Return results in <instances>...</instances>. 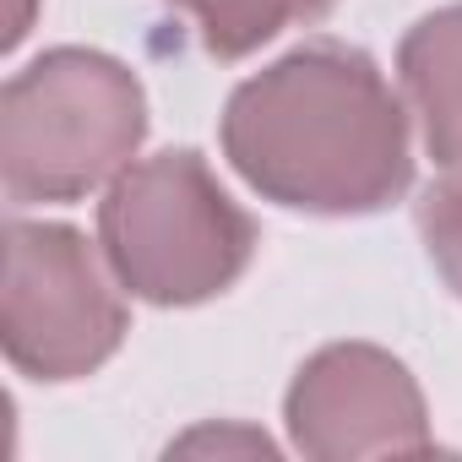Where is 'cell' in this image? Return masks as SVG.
Segmentation results:
<instances>
[{
	"instance_id": "obj_4",
	"label": "cell",
	"mask_w": 462,
	"mask_h": 462,
	"mask_svg": "<svg viewBox=\"0 0 462 462\" xmlns=\"http://www.w3.org/2000/svg\"><path fill=\"white\" fill-rule=\"evenodd\" d=\"M131 316L120 278L71 223H6V289L0 343L17 375L60 386L93 375L125 343Z\"/></svg>"
},
{
	"instance_id": "obj_9",
	"label": "cell",
	"mask_w": 462,
	"mask_h": 462,
	"mask_svg": "<svg viewBox=\"0 0 462 462\" xmlns=\"http://www.w3.org/2000/svg\"><path fill=\"white\" fill-rule=\"evenodd\" d=\"M262 451V457H273V440L267 435H256V430H196V435H185V440H174V451Z\"/></svg>"
},
{
	"instance_id": "obj_1",
	"label": "cell",
	"mask_w": 462,
	"mask_h": 462,
	"mask_svg": "<svg viewBox=\"0 0 462 462\" xmlns=\"http://www.w3.org/2000/svg\"><path fill=\"white\" fill-rule=\"evenodd\" d=\"M217 136L235 174L289 212L365 217L413 185L408 109L381 66L343 39H310L245 77Z\"/></svg>"
},
{
	"instance_id": "obj_5",
	"label": "cell",
	"mask_w": 462,
	"mask_h": 462,
	"mask_svg": "<svg viewBox=\"0 0 462 462\" xmlns=\"http://www.w3.org/2000/svg\"><path fill=\"white\" fill-rule=\"evenodd\" d=\"M294 451L316 462H365L430 451V408L413 370L375 343L316 348L283 397Z\"/></svg>"
},
{
	"instance_id": "obj_7",
	"label": "cell",
	"mask_w": 462,
	"mask_h": 462,
	"mask_svg": "<svg viewBox=\"0 0 462 462\" xmlns=\"http://www.w3.org/2000/svg\"><path fill=\"white\" fill-rule=\"evenodd\" d=\"M201 28V50L212 60H245L262 44H273L294 23L327 17L337 0H169Z\"/></svg>"
},
{
	"instance_id": "obj_8",
	"label": "cell",
	"mask_w": 462,
	"mask_h": 462,
	"mask_svg": "<svg viewBox=\"0 0 462 462\" xmlns=\"http://www.w3.org/2000/svg\"><path fill=\"white\" fill-rule=\"evenodd\" d=\"M419 235H424V251L440 273V283L462 300V174L451 169V180L430 185L424 201H419Z\"/></svg>"
},
{
	"instance_id": "obj_3",
	"label": "cell",
	"mask_w": 462,
	"mask_h": 462,
	"mask_svg": "<svg viewBox=\"0 0 462 462\" xmlns=\"http://www.w3.org/2000/svg\"><path fill=\"white\" fill-rule=\"evenodd\" d=\"M142 136L147 93L125 60L82 44L44 50L0 93V185L17 207L82 201L131 169Z\"/></svg>"
},
{
	"instance_id": "obj_2",
	"label": "cell",
	"mask_w": 462,
	"mask_h": 462,
	"mask_svg": "<svg viewBox=\"0 0 462 462\" xmlns=\"http://www.w3.org/2000/svg\"><path fill=\"white\" fill-rule=\"evenodd\" d=\"M98 251L131 300L185 310L245 278L256 217L217 185L201 152L169 147L109 180L98 201Z\"/></svg>"
},
{
	"instance_id": "obj_6",
	"label": "cell",
	"mask_w": 462,
	"mask_h": 462,
	"mask_svg": "<svg viewBox=\"0 0 462 462\" xmlns=\"http://www.w3.org/2000/svg\"><path fill=\"white\" fill-rule=\"evenodd\" d=\"M397 77L419 115L424 152L440 169H462V6H440L402 33Z\"/></svg>"
}]
</instances>
